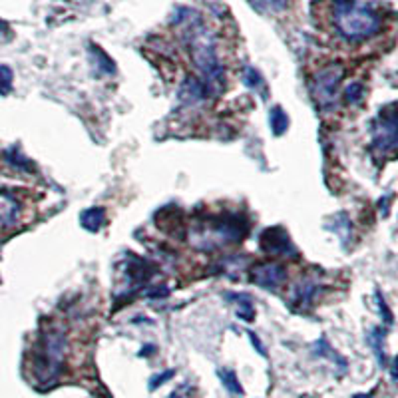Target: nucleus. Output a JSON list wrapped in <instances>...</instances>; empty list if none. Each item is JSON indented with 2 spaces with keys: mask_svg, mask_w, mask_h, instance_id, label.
<instances>
[{
  "mask_svg": "<svg viewBox=\"0 0 398 398\" xmlns=\"http://www.w3.org/2000/svg\"><path fill=\"white\" fill-rule=\"evenodd\" d=\"M172 22L176 26H183V38L193 66L197 68L199 78L217 94L225 86V68L217 52L215 36L206 28L201 16L190 8H177Z\"/></svg>",
  "mask_w": 398,
  "mask_h": 398,
  "instance_id": "obj_1",
  "label": "nucleus"
},
{
  "mask_svg": "<svg viewBox=\"0 0 398 398\" xmlns=\"http://www.w3.org/2000/svg\"><path fill=\"white\" fill-rule=\"evenodd\" d=\"M333 26L347 42H365L383 28L381 15L358 0H335L333 2Z\"/></svg>",
  "mask_w": 398,
  "mask_h": 398,
  "instance_id": "obj_2",
  "label": "nucleus"
},
{
  "mask_svg": "<svg viewBox=\"0 0 398 398\" xmlns=\"http://www.w3.org/2000/svg\"><path fill=\"white\" fill-rule=\"evenodd\" d=\"M68 353V337L60 326H46L40 335L38 351L34 356V376L38 383H54L64 369V358Z\"/></svg>",
  "mask_w": 398,
  "mask_h": 398,
  "instance_id": "obj_3",
  "label": "nucleus"
},
{
  "mask_svg": "<svg viewBox=\"0 0 398 398\" xmlns=\"http://www.w3.org/2000/svg\"><path fill=\"white\" fill-rule=\"evenodd\" d=\"M245 223L239 215H211L206 222L195 225L192 243L201 251H213L233 245L245 237Z\"/></svg>",
  "mask_w": 398,
  "mask_h": 398,
  "instance_id": "obj_4",
  "label": "nucleus"
},
{
  "mask_svg": "<svg viewBox=\"0 0 398 398\" xmlns=\"http://www.w3.org/2000/svg\"><path fill=\"white\" fill-rule=\"evenodd\" d=\"M370 135H372V149L381 156H392L397 151L398 144V119L395 103H390L386 110L381 112L379 118H374L370 126Z\"/></svg>",
  "mask_w": 398,
  "mask_h": 398,
  "instance_id": "obj_5",
  "label": "nucleus"
},
{
  "mask_svg": "<svg viewBox=\"0 0 398 398\" xmlns=\"http://www.w3.org/2000/svg\"><path fill=\"white\" fill-rule=\"evenodd\" d=\"M342 78H345V68L340 64H329L315 74L313 96L321 108H331L335 103Z\"/></svg>",
  "mask_w": 398,
  "mask_h": 398,
  "instance_id": "obj_6",
  "label": "nucleus"
},
{
  "mask_svg": "<svg viewBox=\"0 0 398 398\" xmlns=\"http://www.w3.org/2000/svg\"><path fill=\"white\" fill-rule=\"evenodd\" d=\"M259 245L267 255H273V257H295L297 255L293 239L279 225L267 227L265 231L259 235Z\"/></svg>",
  "mask_w": 398,
  "mask_h": 398,
  "instance_id": "obj_7",
  "label": "nucleus"
},
{
  "mask_svg": "<svg viewBox=\"0 0 398 398\" xmlns=\"http://www.w3.org/2000/svg\"><path fill=\"white\" fill-rule=\"evenodd\" d=\"M251 283L265 291H279L287 281V269L275 261H263L251 267Z\"/></svg>",
  "mask_w": 398,
  "mask_h": 398,
  "instance_id": "obj_8",
  "label": "nucleus"
},
{
  "mask_svg": "<svg viewBox=\"0 0 398 398\" xmlns=\"http://www.w3.org/2000/svg\"><path fill=\"white\" fill-rule=\"evenodd\" d=\"M215 92L207 86L206 82L197 76H188L181 84H179V90H177V100L181 106H188V108H193V106H199L204 103L209 98L213 96Z\"/></svg>",
  "mask_w": 398,
  "mask_h": 398,
  "instance_id": "obj_9",
  "label": "nucleus"
},
{
  "mask_svg": "<svg viewBox=\"0 0 398 398\" xmlns=\"http://www.w3.org/2000/svg\"><path fill=\"white\" fill-rule=\"evenodd\" d=\"M321 289H323V285L315 277L301 279L291 291V305L295 309H310L315 299L321 295Z\"/></svg>",
  "mask_w": 398,
  "mask_h": 398,
  "instance_id": "obj_10",
  "label": "nucleus"
},
{
  "mask_svg": "<svg viewBox=\"0 0 398 398\" xmlns=\"http://www.w3.org/2000/svg\"><path fill=\"white\" fill-rule=\"evenodd\" d=\"M22 206L10 192H0V223L4 227H13L20 217Z\"/></svg>",
  "mask_w": 398,
  "mask_h": 398,
  "instance_id": "obj_11",
  "label": "nucleus"
},
{
  "mask_svg": "<svg viewBox=\"0 0 398 398\" xmlns=\"http://www.w3.org/2000/svg\"><path fill=\"white\" fill-rule=\"evenodd\" d=\"M103 223H106V209L103 207H90V209H84L80 215V225L92 233L100 231Z\"/></svg>",
  "mask_w": 398,
  "mask_h": 398,
  "instance_id": "obj_12",
  "label": "nucleus"
},
{
  "mask_svg": "<svg viewBox=\"0 0 398 398\" xmlns=\"http://www.w3.org/2000/svg\"><path fill=\"white\" fill-rule=\"evenodd\" d=\"M326 229L335 231L345 245L349 243V239L353 235V223H351V217L345 211H340L335 217H331V222H326Z\"/></svg>",
  "mask_w": 398,
  "mask_h": 398,
  "instance_id": "obj_13",
  "label": "nucleus"
},
{
  "mask_svg": "<svg viewBox=\"0 0 398 398\" xmlns=\"http://www.w3.org/2000/svg\"><path fill=\"white\" fill-rule=\"evenodd\" d=\"M90 58H92V64H94V68H96L98 74H114V72H116L114 60L110 58L102 48L90 46Z\"/></svg>",
  "mask_w": 398,
  "mask_h": 398,
  "instance_id": "obj_14",
  "label": "nucleus"
},
{
  "mask_svg": "<svg viewBox=\"0 0 398 398\" xmlns=\"http://www.w3.org/2000/svg\"><path fill=\"white\" fill-rule=\"evenodd\" d=\"M384 337H386V333H384L383 329H379V326H374V329H370L369 333V345L370 349H372V353L376 356V363H379V367H386V353H384Z\"/></svg>",
  "mask_w": 398,
  "mask_h": 398,
  "instance_id": "obj_15",
  "label": "nucleus"
},
{
  "mask_svg": "<svg viewBox=\"0 0 398 398\" xmlns=\"http://www.w3.org/2000/svg\"><path fill=\"white\" fill-rule=\"evenodd\" d=\"M229 301H235L237 303V317L243 319V321H253L255 319V307H253V299L249 295H241V293H229L225 297Z\"/></svg>",
  "mask_w": 398,
  "mask_h": 398,
  "instance_id": "obj_16",
  "label": "nucleus"
},
{
  "mask_svg": "<svg viewBox=\"0 0 398 398\" xmlns=\"http://www.w3.org/2000/svg\"><path fill=\"white\" fill-rule=\"evenodd\" d=\"M243 84L249 90H253L255 94H259L261 98H267V94H269L263 76L259 74L255 68H251V66H245V70H243Z\"/></svg>",
  "mask_w": 398,
  "mask_h": 398,
  "instance_id": "obj_17",
  "label": "nucleus"
},
{
  "mask_svg": "<svg viewBox=\"0 0 398 398\" xmlns=\"http://www.w3.org/2000/svg\"><path fill=\"white\" fill-rule=\"evenodd\" d=\"M269 126H271V132L275 135H283L289 130V116L281 106H275L269 110Z\"/></svg>",
  "mask_w": 398,
  "mask_h": 398,
  "instance_id": "obj_18",
  "label": "nucleus"
},
{
  "mask_svg": "<svg viewBox=\"0 0 398 398\" xmlns=\"http://www.w3.org/2000/svg\"><path fill=\"white\" fill-rule=\"evenodd\" d=\"M217 376H219V381L225 386V390L227 392H231L233 397H243V386L239 383V379H237V374L231 369H219L217 370Z\"/></svg>",
  "mask_w": 398,
  "mask_h": 398,
  "instance_id": "obj_19",
  "label": "nucleus"
},
{
  "mask_svg": "<svg viewBox=\"0 0 398 398\" xmlns=\"http://www.w3.org/2000/svg\"><path fill=\"white\" fill-rule=\"evenodd\" d=\"M249 2L255 10L265 13V15H277L287 6V0H249Z\"/></svg>",
  "mask_w": 398,
  "mask_h": 398,
  "instance_id": "obj_20",
  "label": "nucleus"
},
{
  "mask_svg": "<svg viewBox=\"0 0 398 398\" xmlns=\"http://www.w3.org/2000/svg\"><path fill=\"white\" fill-rule=\"evenodd\" d=\"M313 351H315L317 356H329V358H333L335 363H339L342 370L347 369V360H345L342 356H339V353H335V351L331 349V345H329L324 339L317 340V342L313 345Z\"/></svg>",
  "mask_w": 398,
  "mask_h": 398,
  "instance_id": "obj_21",
  "label": "nucleus"
},
{
  "mask_svg": "<svg viewBox=\"0 0 398 398\" xmlns=\"http://www.w3.org/2000/svg\"><path fill=\"white\" fill-rule=\"evenodd\" d=\"M365 98V86L360 82H351L347 88H345V103L349 106H358Z\"/></svg>",
  "mask_w": 398,
  "mask_h": 398,
  "instance_id": "obj_22",
  "label": "nucleus"
},
{
  "mask_svg": "<svg viewBox=\"0 0 398 398\" xmlns=\"http://www.w3.org/2000/svg\"><path fill=\"white\" fill-rule=\"evenodd\" d=\"M13 70L8 68V66H4V64H0V94L2 96H6V94H10L13 92Z\"/></svg>",
  "mask_w": 398,
  "mask_h": 398,
  "instance_id": "obj_23",
  "label": "nucleus"
},
{
  "mask_svg": "<svg viewBox=\"0 0 398 398\" xmlns=\"http://www.w3.org/2000/svg\"><path fill=\"white\" fill-rule=\"evenodd\" d=\"M6 160H8V163H10V165H15V167H18V169L32 172V165H30L28 160H24V158L20 156V151H18L16 148L8 149V151H6Z\"/></svg>",
  "mask_w": 398,
  "mask_h": 398,
  "instance_id": "obj_24",
  "label": "nucleus"
},
{
  "mask_svg": "<svg viewBox=\"0 0 398 398\" xmlns=\"http://www.w3.org/2000/svg\"><path fill=\"white\" fill-rule=\"evenodd\" d=\"M374 299H376V305H379V313H381V317H383V323L386 324V326H392V323H395V317H392V313H390V309H388V305H386V301H384L383 293H381V291H376Z\"/></svg>",
  "mask_w": 398,
  "mask_h": 398,
  "instance_id": "obj_25",
  "label": "nucleus"
},
{
  "mask_svg": "<svg viewBox=\"0 0 398 398\" xmlns=\"http://www.w3.org/2000/svg\"><path fill=\"white\" fill-rule=\"evenodd\" d=\"M174 374H176V370L174 369H167V370H163V372H160V374H154L151 379H149V390L154 392V390H158L162 384H165L167 381H172L174 379Z\"/></svg>",
  "mask_w": 398,
  "mask_h": 398,
  "instance_id": "obj_26",
  "label": "nucleus"
},
{
  "mask_svg": "<svg viewBox=\"0 0 398 398\" xmlns=\"http://www.w3.org/2000/svg\"><path fill=\"white\" fill-rule=\"evenodd\" d=\"M249 339H251V345L257 349V353L261 354V356H267V351H265V347H263V342L259 340V337H257L255 333H251V331H249Z\"/></svg>",
  "mask_w": 398,
  "mask_h": 398,
  "instance_id": "obj_27",
  "label": "nucleus"
},
{
  "mask_svg": "<svg viewBox=\"0 0 398 398\" xmlns=\"http://www.w3.org/2000/svg\"><path fill=\"white\" fill-rule=\"evenodd\" d=\"M188 390H190V386H188V384H181L177 390H174V392L169 395V398H190Z\"/></svg>",
  "mask_w": 398,
  "mask_h": 398,
  "instance_id": "obj_28",
  "label": "nucleus"
},
{
  "mask_svg": "<svg viewBox=\"0 0 398 398\" xmlns=\"http://www.w3.org/2000/svg\"><path fill=\"white\" fill-rule=\"evenodd\" d=\"M6 32H8V26H6V22H2V20H0V36H2V34H6Z\"/></svg>",
  "mask_w": 398,
  "mask_h": 398,
  "instance_id": "obj_29",
  "label": "nucleus"
}]
</instances>
